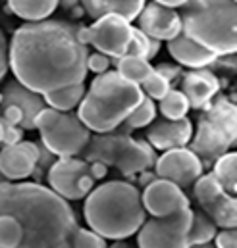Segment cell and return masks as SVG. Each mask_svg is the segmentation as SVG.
<instances>
[{
  "mask_svg": "<svg viewBox=\"0 0 237 248\" xmlns=\"http://www.w3.org/2000/svg\"><path fill=\"white\" fill-rule=\"evenodd\" d=\"M152 170L158 179H166L179 188H191L204 171L201 160L187 146L162 152V156L156 158Z\"/></svg>",
  "mask_w": 237,
  "mask_h": 248,
  "instance_id": "4fadbf2b",
  "label": "cell"
},
{
  "mask_svg": "<svg viewBox=\"0 0 237 248\" xmlns=\"http://www.w3.org/2000/svg\"><path fill=\"white\" fill-rule=\"evenodd\" d=\"M23 241V231L14 216L0 214V248H19Z\"/></svg>",
  "mask_w": 237,
  "mask_h": 248,
  "instance_id": "83f0119b",
  "label": "cell"
},
{
  "mask_svg": "<svg viewBox=\"0 0 237 248\" xmlns=\"http://www.w3.org/2000/svg\"><path fill=\"white\" fill-rule=\"evenodd\" d=\"M110 63L112 60L101 52H89L87 56V71H93L97 75H102L106 71H110Z\"/></svg>",
  "mask_w": 237,
  "mask_h": 248,
  "instance_id": "d6a6232c",
  "label": "cell"
},
{
  "mask_svg": "<svg viewBox=\"0 0 237 248\" xmlns=\"http://www.w3.org/2000/svg\"><path fill=\"white\" fill-rule=\"evenodd\" d=\"M191 188L201 212H204L218 229H236L237 198L226 192L212 173H203Z\"/></svg>",
  "mask_w": 237,
  "mask_h": 248,
  "instance_id": "30bf717a",
  "label": "cell"
},
{
  "mask_svg": "<svg viewBox=\"0 0 237 248\" xmlns=\"http://www.w3.org/2000/svg\"><path fill=\"white\" fill-rule=\"evenodd\" d=\"M145 2L141 0H119V2H110V0H87L81 4L83 12H87L91 17L99 19L102 16H108V14H114V16H119L123 17L125 21H133L137 19V16L141 14Z\"/></svg>",
  "mask_w": 237,
  "mask_h": 248,
  "instance_id": "44dd1931",
  "label": "cell"
},
{
  "mask_svg": "<svg viewBox=\"0 0 237 248\" xmlns=\"http://www.w3.org/2000/svg\"><path fill=\"white\" fill-rule=\"evenodd\" d=\"M108 248H127V247H125L123 241H112V247H108Z\"/></svg>",
  "mask_w": 237,
  "mask_h": 248,
  "instance_id": "b9f144b4",
  "label": "cell"
},
{
  "mask_svg": "<svg viewBox=\"0 0 237 248\" xmlns=\"http://www.w3.org/2000/svg\"><path fill=\"white\" fill-rule=\"evenodd\" d=\"M0 120H2V124L4 125L19 127V125L23 124V112H21L17 106H14V104H10V106H2V116H0Z\"/></svg>",
  "mask_w": 237,
  "mask_h": 248,
  "instance_id": "e575fe53",
  "label": "cell"
},
{
  "mask_svg": "<svg viewBox=\"0 0 237 248\" xmlns=\"http://www.w3.org/2000/svg\"><path fill=\"white\" fill-rule=\"evenodd\" d=\"M201 116L187 148L201 160L203 170L230 152L237 139V106L226 96H216Z\"/></svg>",
  "mask_w": 237,
  "mask_h": 248,
  "instance_id": "8992f818",
  "label": "cell"
},
{
  "mask_svg": "<svg viewBox=\"0 0 237 248\" xmlns=\"http://www.w3.org/2000/svg\"><path fill=\"white\" fill-rule=\"evenodd\" d=\"M137 29L152 41H172L181 33V19L178 10H170L158 2H149L137 16Z\"/></svg>",
  "mask_w": 237,
  "mask_h": 248,
  "instance_id": "9a60e30c",
  "label": "cell"
},
{
  "mask_svg": "<svg viewBox=\"0 0 237 248\" xmlns=\"http://www.w3.org/2000/svg\"><path fill=\"white\" fill-rule=\"evenodd\" d=\"M139 175V179H137V183H139V186H145L151 185L154 179H156V175H154V171H151V170H145V171H141V173H137Z\"/></svg>",
  "mask_w": 237,
  "mask_h": 248,
  "instance_id": "ab89813d",
  "label": "cell"
},
{
  "mask_svg": "<svg viewBox=\"0 0 237 248\" xmlns=\"http://www.w3.org/2000/svg\"><path fill=\"white\" fill-rule=\"evenodd\" d=\"M141 87L125 81L114 69L97 75L77 106V118L91 133H112L125 124L143 100Z\"/></svg>",
  "mask_w": 237,
  "mask_h": 248,
  "instance_id": "277c9868",
  "label": "cell"
},
{
  "mask_svg": "<svg viewBox=\"0 0 237 248\" xmlns=\"http://www.w3.org/2000/svg\"><path fill=\"white\" fill-rule=\"evenodd\" d=\"M149 48H151V39L139 31L137 27L131 29V41L127 45V52L125 56H131V58H141V60H147L149 56Z\"/></svg>",
  "mask_w": 237,
  "mask_h": 248,
  "instance_id": "4dcf8cb0",
  "label": "cell"
},
{
  "mask_svg": "<svg viewBox=\"0 0 237 248\" xmlns=\"http://www.w3.org/2000/svg\"><path fill=\"white\" fill-rule=\"evenodd\" d=\"M8 10L14 16L25 19L27 23H39V21L49 19L58 10V2L54 0H10Z\"/></svg>",
  "mask_w": 237,
  "mask_h": 248,
  "instance_id": "7402d4cb",
  "label": "cell"
},
{
  "mask_svg": "<svg viewBox=\"0 0 237 248\" xmlns=\"http://www.w3.org/2000/svg\"><path fill=\"white\" fill-rule=\"evenodd\" d=\"M85 91H87L85 83H79V85H71V87H64V89H58V91H52V93L45 94L43 100H45L47 108H52L56 112L68 114V112L75 110L81 104V100L85 96Z\"/></svg>",
  "mask_w": 237,
  "mask_h": 248,
  "instance_id": "603a6c76",
  "label": "cell"
},
{
  "mask_svg": "<svg viewBox=\"0 0 237 248\" xmlns=\"http://www.w3.org/2000/svg\"><path fill=\"white\" fill-rule=\"evenodd\" d=\"M35 129L41 135L43 146L56 158H75L83 154L93 135L79 122L77 114H64L52 108H45L37 116Z\"/></svg>",
  "mask_w": 237,
  "mask_h": 248,
  "instance_id": "ba28073f",
  "label": "cell"
},
{
  "mask_svg": "<svg viewBox=\"0 0 237 248\" xmlns=\"http://www.w3.org/2000/svg\"><path fill=\"white\" fill-rule=\"evenodd\" d=\"M216 233H218V227L214 225V221L204 212L193 210V219H191V227H189V235H187L189 247L212 243Z\"/></svg>",
  "mask_w": 237,
  "mask_h": 248,
  "instance_id": "484cf974",
  "label": "cell"
},
{
  "mask_svg": "<svg viewBox=\"0 0 237 248\" xmlns=\"http://www.w3.org/2000/svg\"><path fill=\"white\" fill-rule=\"evenodd\" d=\"M4 129H6V125L2 124V120H0V144H2V137H4Z\"/></svg>",
  "mask_w": 237,
  "mask_h": 248,
  "instance_id": "ee69618b",
  "label": "cell"
},
{
  "mask_svg": "<svg viewBox=\"0 0 237 248\" xmlns=\"http://www.w3.org/2000/svg\"><path fill=\"white\" fill-rule=\"evenodd\" d=\"M147 142L160 152H168L174 148H185L193 137V124L189 118L183 120H154L145 131Z\"/></svg>",
  "mask_w": 237,
  "mask_h": 248,
  "instance_id": "e0dca14e",
  "label": "cell"
},
{
  "mask_svg": "<svg viewBox=\"0 0 237 248\" xmlns=\"http://www.w3.org/2000/svg\"><path fill=\"white\" fill-rule=\"evenodd\" d=\"M154 120H156V104H154V100L143 96L141 104L125 120V125L129 129H147Z\"/></svg>",
  "mask_w": 237,
  "mask_h": 248,
  "instance_id": "f1b7e54d",
  "label": "cell"
},
{
  "mask_svg": "<svg viewBox=\"0 0 237 248\" xmlns=\"http://www.w3.org/2000/svg\"><path fill=\"white\" fill-rule=\"evenodd\" d=\"M181 93L195 110H204L220 93V79L210 69H189L181 77Z\"/></svg>",
  "mask_w": 237,
  "mask_h": 248,
  "instance_id": "ac0fdd59",
  "label": "cell"
},
{
  "mask_svg": "<svg viewBox=\"0 0 237 248\" xmlns=\"http://www.w3.org/2000/svg\"><path fill=\"white\" fill-rule=\"evenodd\" d=\"M214 179L222 185V188L230 194L236 196L237 192V154L234 150L226 152L224 156H220L214 164H212V171Z\"/></svg>",
  "mask_w": 237,
  "mask_h": 248,
  "instance_id": "cb8c5ba5",
  "label": "cell"
},
{
  "mask_svg": "<svg viewBox=\"0 0 237 248\" xmlns=\"http://www.w3.org/2000/svg\"><path fill=\"white\" fill-rule=\"evenodd\" d=\"M170 89H172V85H170L162 75H158L156 71H152V73L145 79V83L141 85L143 94H145L147 98H151V100H158V102L168 94Z\"/></svg>",
  "mask_w": 237,
  "mask_h": 248,
  "instance_id": "f546056e",
  "label": "cell"
},
{
  "mask_svg": "<svg viewBox=\"0 0 237 248\" xmlns=\"http://www.w3.org/2000/svg\"><path fill=\"white\" fill-rule=\"evenodd\" d=\"M118 75H121L125 81L141 87L145 83V79L154 71V67L151 65V62L141 60V58H131V56H121L116 60V69Z\"/></svg>",
  "mask_w": 237,
  "mask_h": 248,
  "instance_id": "d4e9b609",
  "label": "cell"
},
{
  "mask_svg": "<svg viewBox=\"0 0 237 248\" xmlns=\"http://www.w3.org/2000/svg\"><path fill=\"white\" fill-rule=\"evenodd\" d=\"M41 146L31 140H21L17 146H2L0 150V173L6 181H23L31 177L39 162Z\"/></svg>",
  "mask_w": 237,
  "mask_h": 248,
  "instance_id": "2e32d148",
  "label": "cell"
},
{
  "mask_svg": "<svg viewBox=\"0 0 237 248\" xmlns=\"http://www.w3.org/2000/svg\"><path fill=\"white\" fill-rule=\"evenodd\" d=\"M158 50H160V43L151 39V48H149V56H147V62H151V60H152V58L158 54Z\"/></svg>",
  "mask_w": 237,
  "mask_h": 248,
  "instance_id": "60d3db41",
  "label": "cell"
},
{
  "mask_svg": "<svg viewBox=\"0 0 237 248\" xmlns=\"http://www.w3.org/2000/svg\"><path fill=\"white\" fill-rule=\"evenodd\" d=\"M17 106L21 112H23V124L21 129H35V120L37 116L47 108L45 100L41 94L25 89L23 85H19L16 79L8 81L4 91H2V106Z\"/></svg>",
  "mask_w": 237,
  "mask_h": 248,
  "instance_id": "d6986e66",
  "label": "cell"
},
{
  "mask_svg": "<svg viewBox=\"0 0 237 248\" xmlns=\"http://www.w3.org/2000/svg\"><path fill=\"white\" fill-rule=\"evenodd\" d=\"M23 140V129L21 127H10L6 125L4 137H2V146H17Z\"/></svg>",
  "mask_w": 237,
  "mask_h": 248,
  "instance_id": "8d00e7d4",
  "label": "cell"
},
{
  "mask_svg": "<svg viewBox=\"0 0 237 248\" xmlns=\"http://www.w3.org/2000/svg\"><path fill=\"white\" fill-rule=\"evenodd\" d=\"M87 164H89V175H91L95 181H99V179H104V177H106L108 168H106L104 164H101V162H87Z\"/></svg>",
  "mask_w": 237,
  "mask_h": 248,
  "instance_id": "f35d334b",
  "label": "cell"
},
{
  "mask_svg": "<svg viewBox=\"0 0 237 248\" xmlns=\"http://www.w3.org/2000/svg\"><path fill=\"white\" fill-rule=\"evenodd\" d=\"M8 69H10V60H8V41H6L4 31L0 29V81L6 77Z\"/></svg>",
  "mask_w": 237,
  "mask_h": 248,
  "instance_id": "74e56055",
  "label": "cell"
},
{
  "mask_svg": "<svg viewBox=\"0 0 237 248\" xmlns=\"http://www.w3.org/2000/svg\"><path fill=\"white\" fill-rule=\"evenodd\" d=\"M71 248H108V243L95 231L79 227L71 237Z\"/></svg>",
  "mask_w": 237,
  "mask_h": 248,
  "instance_id": "1f68e13d",
  "label": "cell"
},
{
  "mask_svg": "<svg viewBox=\"0 0 237 248\" xmlns=\"http://www.w3.org/2000/svg\"><path fill=\"white\" fill-rule=\"evenodd\" d=\"M216 248H237V233L236 229H220L214 237Z\"/></svg>",
  "mask_w": 237,
  "mask_h": 248,
  "instance_id": "d590c367",
  "label": "cell"
},
{
  "mask_svg": "<svg viewBox=\"0 0 237 248\" xmlns=\"http://www.w3.org/2000/svg\"><path fill=\"white\" fill-rule=\"evenodd\" d=\"M83 216L91 231L106 241H125L145 223L147 212L141 190L127 181H108L95 186L83 204Z\"/></svg>",
  "mask_w": 237,
  "mask_h": 248,
  "instance_id": "3957f363",
  "label": "cell"
},
{
  "mask_svg": "<svg viewBox=\"0 0 237 248\" xmlns=\"http://www.w3.org/2000/svg\"><path fill=\"white\" fill-rule=\"evenodd\" d=\"M4 181H6V179H4V175L0 173V183H4Z\"/></svg>",
  "mask_w": 237,
  "mask_h": 248,
  "instance_id": "f6af8a7d",
  "label": "cell"
},
{
  "mask_svg": "<svg viewBox=\"0 0 237 248\" xmlns=\"http://www.w3.org/2000/svg\"><path fill=\"white\" fill-rule=\"evenodd\" d=\"M154 71L158 73V75H162L170 85H172V89H176V83L181 81V77H183V69L179 67L178 63H160V65H156L154 67Z\"/></svg>",
  "mask_w": 237,
  "mask_h": 248,
  "instance_id": "836d02e7",
  "label": "cell"
},
{
  "mask_svg": "<svg viewBox=\"0 0 237 248\" xmlns=\"http://www.w3.org/2000/svg\"><path fill=\"white\" fill-rule=\"evenodd\" d=\"M0 214L14 216L23 231L19 248H71L79 229L68 204L43 183H0Z\"/></svg>",
  "mask_w": 237,
  "mask_h": 248,
  "instance_id": "7a4b0ae2",
  "label": "cell"
},
{
  "mask_svg": "<svg viewBox=\"0 0 237 248\" xmlns=\"http://www.w3.org/2000/svg\"><path fill=\"white\" fill-rule=\"evenodd\" d=\"M77 25L64 19L19 25L8 43V60L16 81L43 96L85 83L89 46L77 41Z\"/></svg>",
  "mask_w": 237,
  "mask_h": 248,
  "instance_id": "6da1fadb",
  "label": "cell"
},
{
  "mask_svg": "<svg viewBox=\"0 0 237 248\" xmlns=\"http://www.w3.org/2000/svg\"><path fill=\"white\" fill-rule=\"evenodd\" d=\"M141 202L151 217H168L189 208V198L185 196L183 188L158 177L143 188Z\"/></svg>",
  "mask_w": 237,
  "mask_h": 248,
  "instance_id": "5bb4252c",
  "label": "cell"
},
{
  "mask_svg": "<svg viewBox=\"0 0 237 248\" xmlns=\"http://www.w3.org/2000/svg\"><path fill=\"white\" fill-rule=\"evenodd\" d=\"M181 33L204 46L218 58L234 56L237 50V4L224 2H185L178 10Z\"/></svg>",
  "mask_w": 237,
  "mask_h": 248,
  "instance_id": "5b68a950",
  "label": "cell"
},
{
  "mask_svg": "<svg viewBox=\"0 0 237 248\" xmlns=\"http://www.w3.org/2000/svg\"><path fill=\"white\" fill-rule=\"evenodd\" d=\"M0 106H2V93H0Z\"/></svg>",
  "mask_w": 237,
  "mask_h": 248,
  "instance_id": "bcb514c9",
  "label": "cell"
},
{
  "mask_svg": "<svg viewBox=\"0 0 237 248\" xmlns=\"http://www.w3.org/2000/svg\"><path fill=\"white\" fill-rule=\"evenodd\" d=\"M191 219V208L168 217H149L137 231V245L139 248H189Z\"/></svg>",
  "mask_w": 237,
  "mask_h": 248,
  "instance_id": "9c48e42d",
  "label": "cell"
},
{
  "mask_svg": "<svg viewBox=\"0 0 237 248\" xmlns=\"http://www.w3.org/2000/svg\"><path fill=\"white\" fill-rule=\"evenodd\" d=\"M49 188L64 200H83L97 186L89 175V164L79 158H58L47 170Z\"/></svg>",
  "mask_w": 237,
  "mask_h": 248,
  "instance_id": "8fae6325",
  "label": "cell"
},
{
  "mask_svg": "<svg viewBox=\"0 0 237 248\" xmlns=\"http://www.w3.org/2000/svg\"><path fill=\"white\" fill-rule=\"evenodd\" d=\"M189 248H216L212 243H204V245H195V247H189Z\"/></svg>",
  "mask_w": 237,
  "mask_h": 248,
  "instance_id": "7bdbcfd3",
  "label": "cell"
},
{
  "mask_svg": "<svg viewBox=\"0 0 237 248\" xmlns=\"http://www.w3.org/2000/svg\"><path fill=\"white\" fill-rule=\"evenodd\" d=\"M131 29L133 25L119 16H102L89 25V46L97 48V52L108 56L110 60H118L127 52Z\"/></svg>",
  "mask_w": 237,
  "mask_h": 248,
  "instance_id": "7c38bea8",
  "label": "cell"
},
{
  "mask_svg": "<svg viewBox=\"0 0 237 248\" xmlns=\"http://www.w3.org/2000/svg\"><path fill=\"white\" fill-rule=\"evenodd\" d=\"M166 48L179 67H187V69H208V65L216 63L218 60L216 54H212L204 46L197 45L183 33H179L176 39L168 41Z\"/></svg>",
  "mask_w": 237,
  "mask_h": 248,
  "instance_id": "ffe728a7",
  "label": "cell"
},
{
  "mask_svg": "<svg viewBox=\"0 0 237 248\" xmlns=\"http://www.w3.org/2000/svg\"><path fill=\"white\" fill-rule=\"evenodd\" d=\"M189 110H191V106L179 89H170L168 94L160 100V114L164 116V120H170V122L183 120V118H187Z\"/></svg>",
  "mask_w": 237,
  "mask_h": 248,
  "instance_id": "4316f807",
  "label": "cell"
},
{
  "mask_svg": "<svg viewBox=\"0 0 237 248\" xmlns=\"http://www.w3.org/2000/svg\"><path fill=\"white\" fill-rule=\"evenodd\" d=\"M156 158V150L147 140L118 131L91 135V140L83 150L85 162H101L106 168H116L125 177L151 170Z\"/></svg>",
  "mask_w": 237,
  "mask_h": 248,
  "instance_id": "52a82bcc",
  "label": "cell"
}]
</instances>
